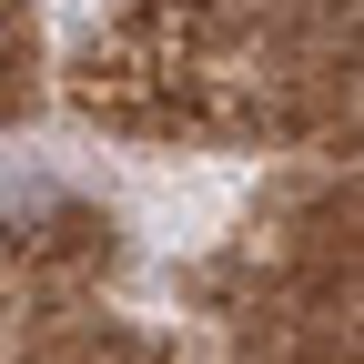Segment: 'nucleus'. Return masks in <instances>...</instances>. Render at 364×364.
Segmentation results:
<instances>
[]
</instances>
